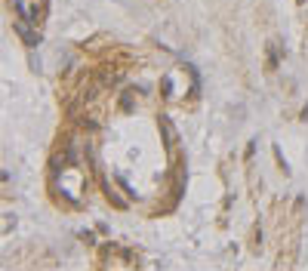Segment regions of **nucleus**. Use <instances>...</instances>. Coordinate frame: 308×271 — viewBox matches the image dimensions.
<instances>
[{
	"label": "nucleus",
	"mask_w": 308,
	"mask_h": 271,
	"mask_svg": "<svg viewBox=\"0 0 308 271\" xmlns=\"http://www.w3.org/2000/svg\"><path fill=\"white\" fill-rule=\"evenodd\" d=\"M16 31L22 34V37H25V43H31V46H34V43H40V34H31L25 25H16Z\"/></svg>",
	"instance_id": "obj_1"
}]
</instances>
